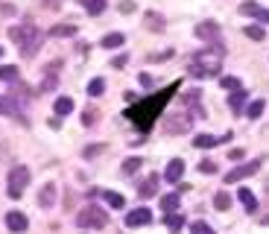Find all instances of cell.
<instances>
[{
  "mask_svg": "<svg viewBox=\"0 0 269 234\" xmlns=\"http://www.w3.org/2000/svg\"><path fill=\"white\" fill-rule=\"evenodd\" d=\"M178 88H182V82H170L167 88H161L158 94H152L146 100H135V105L126 111V117L140 129V132H150V129L155 126V120L164 114V105L173 100V94L178 91Z\"/></svg>",
  "mask_w": 269,
  "mask_h": 234,
  "instance_id": "obj_1",
  "label": "cell"
},
{
  "mask_svg": "<svg viewBox=\"0 0 269 234\" xmlns=\"http://www.w3.org/2000/svg\"><path fill=\"white\" fill-rule=\"evenodd\" d=\"M222 58H225V50L220 47V41L205 47V50H199L196 56H193V65H190V76H196V79L217 76L222 70Z\"/></svg>",
  "mask_w": 269,
  "mask_h": 234,
  "instance_id": "obj_2",
  "label": "cell"
},
{
  "mask_svg": "<svg viewBox=\"0 0 269 234\" xmlns=\"http://www.w3.org/2000/svg\"><path fill=\"white\" fill-rule=\"evenodd\" d=\"M9 38L18 44L23 58H33L38 53V47H41V30L35 26V23H18V26H9Z\"/></svg>",
  "mask_w": 269,
  "mask_h": 234,
  "instance_id": "obj_3",
  "label": "cell"
},
{
  "mask_svg": "<svg viewBox=\"0 0 269 234\" xmlns=\"http://www.w3.org/2000/svg\"><path fill=\"white\" fill-rule=\"evenodd\" d=\"M76 222H79V228H105L108 225V214L100 205H88L85 211H79Z\"/></svg>",
  "mask_w": 269,
  "mask_h": 234,
  "instance_id": "obj_4",
  "label": "cell"
},
{
  "mask_svg": "<svg viewBox=\"0 0 269 234\" xmlns=\"http://www.w3.org/2000/svg\"><path fill=\"white\" fill-rule=\"evenodd\" d=\"M26 185H29V170H26L23 164L12 167V170H9V190H6V193H9L12 199H18L23 193V187H26Z\"/></svg>",
  "mask_w": 269,
  "mask_h": 234,
  "instance_id": "obj_5",
  "label": "cell"
},
{
  "mask_svg": "<svg viewBox=\"0 0 269 234\" xmlns=\"http://www.w3.org/2000/svg\"><path fill=\"white\" fill-rule=\"evenodd\" d=\"M187 129H190V117H187L185 111L164 117V132H167V135H182V132H187Z\"/></svg>",
  "mask_w": 269,
  "mask_h": 234,
  "instance_id": "obj_6",
  "label": "cell"
},
{
  "mask_svg": "<svg viewBox=\"0 0 269 234\" xmlns=\"http://www.w3.org/2000/svg\"><path fill=\"white\" fill-rule=\"evenodd\" d=\"M257 170H260V161L240 164V167H234V170H228V173H225V185H237L240 179H246V175H255Z\"/></svg>",
  "mask_w": 269,
  "mask_h": 234,
  "instance_id": "obj_7",
  "label": "cell"
},
{
  "mask_svg": "<svg viewBox=\"0 0 269 234\" xmlns=\"http://www.w3.org/2000/svg\"><path fill=\"white\" fill-rule=\"evenodd\" d=\"M152 222V211L150 208H138L126 214V225L129 228H138V225H150Z\"/></svg>",
  "mask_w": 269,
  "mask_h": 234,
  "instance_id": "obj_8",
  "label": "cell"
},
{
  "mask_svg": "<svg viewBox=\"0 0 269 234\" xmlns=\"http://www.w3.org/2000/svg\"><path fill=\"white\" fill-rule=\"evenodd\" d=\"M26 225H29V220L23 217L21 211H9V214H6V228H9V231L21 234V231H26Z\"/></svg>",
  "mask_w": 269,
  "mask_h": 234,
  "instance_id": "obj_9",
  "label": "cell"
},
{
  "mask_svg": "<svg viewBox=\"0 0 269 234\" xmlns=\"http://www.w3.org/2000/svg\"><path fill=\"white\" fill-rule=\"evenodd\" d=\"M222 140H231V132H225L222 138H214V135H196V138H193V147H196V150H211V147H217V143H222Z\"/></svg>",
  "mask_w": 269,
  "mask_h": 234,
  "instance_id": "obj_10",
  "label": "cell"
},
{
  "mask_svg": "<svg viewBox=\"0 0 269 234\" xmlns=\"http://www.w3.org/2000/svg\"><path fill=\"white\" fill-rule=\"evenodd\" d=\"M196 35L199 38H205V41H214V44H217V41H220V26H217L214 21H205V23H199L196 26Z\"/></svg>",
  "mask_w": 269,
  "mask_h": 234,
  "instance_id": "obj_11",
  "label": "cell"
},
{
  "mask_svg": "<svg viewBox=\"0 0 269 234\" xmlns=\"http://www.w3.org/2000/svg\"><path fill=\"white\" fill-rule=\"evenodd\" d=\"M0 114H21V103H18V97H12V94H6V97H0Z\"/></svg>",
  "mask_w": 269,
  "mask_h": 234,
  "instance_id": "obj_12",
  "label": "cell"
},
{
  "mask_svg": "<svg viewBox=\"0 0 269 234\" xmlns=\"http://www.w3.org/2000/svg\"><path fill=\"white\" fill-rule=\"evenodd\" d=\"M182 175H185V161H182V158H173V161L167 164V173H164V179H167V182H178Z\"/></svg>",
  "mask_w": 269,
  "mask_h": 234,
  "instance_id": "obj_13",
  "label": "cell"
},
{
  "mask_svg": "<svg viewBox=\"0 0 269 234\" xmlns=\"http://www.w3.org/2000/svg\"><path fill=\"white\" fill-rule=\"evenodd\" d=\"M58 68H62V62H53V65L47 68V79L41 82V94H44V91H53V88H56V82H58Z\"/></svg>",
  "mask_w": 269,
  "mask_h": 234,
  "instance_id": "obj_14",
  "label": "cell"
},
{
  "mask_svg": "<svg viewBox=\"0 0 269 234\" xmlns=\"http://www.w3.org/2000/svg\"><path fill=\"white\" fill-rule=\"evenodd\" d=\"M53 202H56V185H44L41 193H38V205L41 208H53Z\"/></svg>",
  "mask_w": 269,
  "mask_h": 234,
  "instance_id": "obj_15",
  "label": "cell"
},
{
  "mask_svg": "<svg viewBox=\"0 0 269 234\" xmlns=\"http://www.w3.org/2000/svg\"><path fill=\"white\" fill-rule=\"evenodd\" d=\"M138 193H140L143 199L155 196V193H158V175H150V179H146V182H143V185L138 187Z\"/></svg>",
  "mask_w": 269,
  "mask_h": 234,
  "instance_id": "obj_16",
  "label": "cell"
},
{
  "mask_svg": "<svg viewBox=\"0 0 269 234\" xmlns=\"http://www.w3.org/2000/svg\"><path fill=\"white\" fill-rule=\"evenodd\" d=\"M79 3H82V9L88 12V15H103L105 6H108L105 0H79Z\"/></svg>",
  "mask_w": 269,
  "mask_h": 234,
  "instance_id": "obj_17",
  "label": "cell"
},
{
  "mask_svg": "<svg viewBox=\"0 0 269 234\" xmlns=\"http://www.w3.org/2000/svg\"><path fill=\"white\" fill-rule=\"evenodd\" d=\"M237 196H240V202L246 205V211H257V199H255V193H252L249 187H240V193H237Z\"/></svg>",
  "mask_w": 269,
  "mask_h": 234,
  "instance_id": "obj_18",
  "label": "cell"
},
{
  "mask_svg": "<svg viewBox=\"0 0 269 234\" xmlns=\"http://www.w3.org/2000/svg\"><path fill=\"white\" fill-rule=\"evenodd\" d=\"M199 94H202V91H196V88H193V91H187V94H185V103H187V105H193L199 117H205V108L199 105Z\"/></svg>",
  "mask_w": 269,
  "mask_h": 234,
  "instance_id": "obj_19",
  "label": "cell"
},
{
  "mask_svg": "<svg viewBox=\"0 0 269 234\" xmlns=\"http://www.w3.org/2000/svg\"><path fill=\"white\" fill-rule=\"evenodd\" d=\"M246 97H249V94H246L243 88H237V91L231 94V100H228V105H231V111H240V108H243Z\"/></svg>",
  "mask_w": 269,
  "mask_h": 234,
  "instance_id": "obj_20",
  "label": "cell"
},
{
  "mask_svg": "<svg viewBox=\"0 0 269 234\" xmlns=\"http://www.w3.org/2000/svg\"><path fill=\"white\" fill-rule=\"evenodd\" d=\"M53 108H56V114H70V111H73V100H70V97H58Z\"/></svg>",
  "mask_w": 269,
  "mask_h": 234,
  "instance_id": "obj_21",
  "label": "cell"
},
{
  "mask_svg": "<svg viewBox=\"0 0 269 234\" xmlns=\"http://www.w3.org/2000/svg\"><path fill=\"white\" fill-rule=\"evenodd\" d=\"M263 108H266V103H263V100H255V103H249V108H246V117L257 120V117L263 114Z\"/></svg>",
  "mask_w": 269,
  "mask_h": 234,
  "instance_id": "obj_22",
  "label": "cell"
},
{
  "mask_svg": "<svg viewBox=\"0 0 269 234\" xmlns=\"http://www.w3.org/2000/svg\"><path fill=\"white\" fill-rule=\"evenodd\" d=\"M0 79L3 82H15L18 79V68H15V65H0Z\"/></svg>",
  "mask_w": 269,
  "mask_h": 234,
  "instance_id": "obj_23",
  "label": "cell"
},
{
  "mask_svg": "<svg viewBox=\"0 0 269 234\" xmlns=\"http://www.w3.org/2000/svg\"><path fill=\"white\" fill-rule=\"evenodd\" d=\"M53 35H56V38H70V35H76V26H73V23H65V26H53Z\"/></svg>",
  "mask_w": 269,
  "mask_h": 234,
  "instance_id": "obj_24",
  "label": "cell"
},
{
  "mask_svg": "<svg viewBox=\"0 0 269 234\" xmlns=\"http://www.w3.org/2000/svg\"><path fill=\"white\" fill-rule=\"evenodd\" d=\"M120 44H123V35L120 33H108L103 38V47H108V50H114V47H120Z\"/></svg>",
  "mask_w": 269,
  "mask_h": 234,
  "instance_id": "obj_25",
  "label": "cell"
},
{
  "mask_svg": "<svg viewBox=\"0 0 269 234\" xmlns=\"http://www.w3.org/2000/svg\"><path fill=\"white\" fill-rule=\"evenodd\" d=\"M103 196H105V202H108L111 208H123V205H126V199L120 196V193H111V190H105Z\"/></svg>",
  "mask_w": 269,
  "mask_h": 234,
  "instance_id": "obj_26",
  "label": "cell"
},
{
  "mask_svg": "<svg viewBox=\"0 0 269 234\" xmlns=\"http://www.w3.org/2000/svg\"><path fill=\"white\" fill-rule=\"evenodd\" d=\"M182 225H185V217H182V214H170V217H167V228H170V231H182Z\"/></svg>",
  "mask_w": 269,
  "mask_h": 234,
  "instance_id": "obj_27",
  "label": "cell"
},
{
  "mask_svg": "<svg viewBox=\"0 0 269 234\" xmlns=\"http://www.w3.org/2000/svg\"><path fill=\"white\" fill-rule=\"evenodd\" d=\"M214 205H217V211H228L231 208V196L228 193H217L214 196Z\"/></svg>",
  "mask_w": 269,
  "mask_h": 234,
  "instance_id": "obj_28",
  "label": "cell"
},
{
  "mask_svg": "<svg viewBox=\"0 0 269 234\" xmlns=\"http://www.w3.org/2000/svg\"><path fill=\"white\" fill-rule=\"evenodd\" d=\"M161 208L164 211H175L178 208V193H167V196L161 199Z\"/></svg>",
  "mask_w": 269,
  "mask_h": 234,
  "instance_id": "obj_29",
  "label": "cell"
},
{
  "mask_svg": "<svg viewBox=\"0 0 269 234\" xmlns=\"http://www.w3.org/2000/svg\"><path fill=\"white\" fill-rule=\"evenodd\" d=\"M190 231H193V234H214V228H211L208 222L196 220V222H193V225H190Z\"/></svg>",
  "mask_w": 269,
  "mask_h": 234,
  "instance_id": "obj_30",
  "label": "cell"
},
{
  "mask_svg": "<svg viewBox=\"0 0 269 234\" xmlns=\"http://www.w3.org/2000/svg\"><path fill=\"white\" fill-rule=\"evenodd\" d=\"M220 85L225 88V91H237V88H240V79H234V76H222Z\"/></svg>",
  "mask_w": 269,
  "mask_h": 234,
  "instance_id": "obj_31",
  "label": "cell"
},
{
  "mask_svg": "<svg viewBox=\"0 0 269 234\" xmlns=\"http://www.w3.org/2000/svg\"><path fill=\"white\" fill-rule=\"evenodd\" d=\"M103 91H105V82L103 79H94L91 85H88V94H91V97H100Z\"/></svg>",
  "mask_w": 269,
  "mask_h": 234,
  "instance_id": "obj_32",
  "label": "cell"
},
{
  "mask_svg": "<svg viewBox=\"0 0 269 234\" xmlns=\"http://www.w3.org/2000/svg\"><path fill=\"white\" fill-rule=\"evenodd\" d=\"M140 164H143L140 158H126V161H123V173H126V175H129V173H135Z\"/></svg>",
  "mask_w": 269,
  "mask_h": 234,
  "instance_id": "obj_33",
  "label": "cell"
},
{
  "mask_svg": "<svg viewBox=\"0 0 269 234\" xmlns=\"http://www.w3.org/2000/svg\"><path fill=\"white\" fill-rule=\"evenodd\" d=\"M199 173H202V175H214V173H217V164L205 158V161L199 164Z\"/></svg>",
  "mask_w": 269,
  "mask_h": 234,
  "instance_id": "obj_34",
  "label": "cell"
},
{
  "mask_svg": "<svg viewBox=\"0 0 269 234\" xmlns=\"http://www.w3.org/2000/svg\"><path fill=\"white\" fill-rule=\"evenodd\" d=\"M146 26H150V30H161L164 23H161V18H158L155 12H150V15H146Z\"/></svg>",
  "mask_w": 269,
  "mask_h": 234,
  "instance_id": "obj_35",
  "label": "cell"
},
{
  "mask_svg": "<svg viewBox=\"0 0 269 234\" xmlns=\"http://www.w3.org/2000/svg\"><path fill=\"white\" fill-rule=\"evenodd\" d=\"M240 12H243V15H260V6H257V3H243V6H240Z\"/></svg>",
  "mask_w": 269,
  "mask_h": 234,
  "instance_id": "obj_36",
  "label": "cell"
},
{
  "mask_svg": "<svg viewBox=\"0 0 269 234\" xmlns=\"http://www.w3.org/2000/svg\"><path fill=\"white\" fill-rule=\"evenodd\" d=\"M246 35L255 38V41H260V38H263V30H260V26H246Z\"/></svg>",
  "mask_w": 269,
  "mask_h": 234,
  "instance_id": "obj_37",
  "label": "cell"
},
{
  "mask_svg": "<svg viewBox=\"0 0 269 234\" xmlns=\"http://www.w3.org/2000/svg\"><path fill=\"white\" fill-rule=\"evenodd\" d=\"M82 123H85V126H94V123H97V111H88V108H85V114H82Z\"/></svg>",
  "mask_w": 269,
  "mask_h": 234,
  "instance_id": "obj_38",
  "label": "cell"
},
{
  "mask_svg": "<svg viewBox=\"0 0 269 234\" xmlns=\"http://www.w3.org/2000/svg\"><path fill=\"white\" fill-rule=\"evenodd\" d=\"M173 56V50H167V53H152L150 62H167V58Z\"/></svg>",
  "mask_w": 269,
  "mask_h": 234,
  "instance_id": "obj_39",
  "label": "cell"
},
{
  "mask_svg": "<svg viewBox=\"0 0 269 234\" xmlns=\"http://www.w3.org/2000/svg\"><path fill=\"white\" fill-rule=\"evenodd\" d=\"M228 158H234V161H240V158H243V150H231V152H228Z\"/></svg>",
  "mask_w": 269,
  "mask_h": 234,
  "instance_id": "obj_40",
  "label": "cell"
},
{
  "mask_svg": "<svg viewBox=\"0 0 269 234\" xmlns=\"http://www.w3.org/2000/svg\"><path fill=\"white\" fill-rule=\"evenodd\" d=\"M257 18H260V21H266V23H269V9H260V15H257Z\"/></svg>",
  "mask_w": 269,
  "mask_h": 234,
  "instance_id": "obj_41",
  "label": "cell"
},
{
  "mask_svg": "<svg viewBox=\"0 0 269 234\" xmlns=\"http://www.w3.org/2000/svg\"><path fill=\"white\" fill-rule=\"evenodd\" d=\"M0 56H3V47H0Z\"/></svg>",
  "mask_w": 269,
  "mask_h": 234,
  "instance_id": "obj_42",
  "label": "cell"
}]
</instances>
